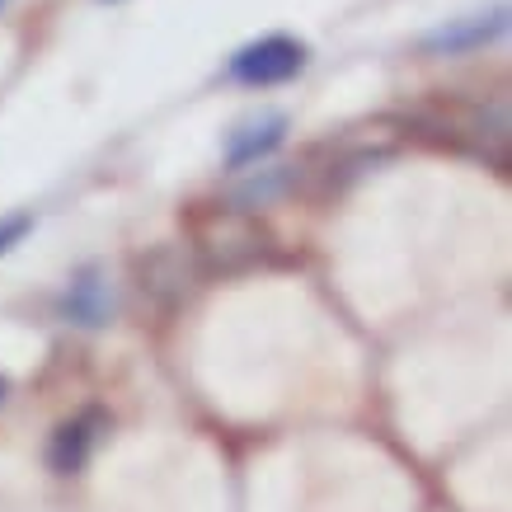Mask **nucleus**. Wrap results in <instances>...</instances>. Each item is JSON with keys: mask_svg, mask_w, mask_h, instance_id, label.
Wrapping results in <instances>:
<instances>
[{"mask_svg": "<svg viewBox=\"0 0 512 512\" xmlns=\"http://www.w3.org/2000/svg\"><path fill=\"white\" fill-rule=\"evenodd\" d=\"M282 188H287V174H282V170H264V179H249V184L235 193V202H240V207H264L268 198H278Z\"/></svg>", "mask_w": 512, "mask_h": 512, "instance_id": "8", "label": "nucleus"}, {"mask_svg": "<svg viewBox=\"0 0 512 512\" xmlns=\"http://www.w3.org/2000/svg\"><path fill=\"white\" fill-rule=\"evenodd\" d=\"M259 249H264V235H259L254 221L240 217V212L207 221V231H202V259H207L212 268H221V273L254 264V259H259Z\"/></svg>", "mask_w": 512, "mask_h": 512, "instance_id": "2", "label": "nucleus"}, {"mask_svg": "<svg viewBox=\"0 0 512 512\" xmlns=\"http://www.w3.org/2000/svg\"><path fill=\"white\" fill-rule=\"evenodd\" d=\"M66 320H76L85 329H99L113 320V287L99 268H85L71 287H66V301H62Z\"/></svg>", "mask_w": 512, "mask_h": 512, "instance_id": "4", "label": "nucleus"}, {"mask_svg": "<svg viewBox=\"0 0 512 512\" xmlns=\"http://www.w3.org/2000/svg\"><path fill=\"white\" fill-rule=\"evenodd\" d=\"M5 390H10V386H5V376H0V400H5Z\"/></svg>", "mask_w": 512, "mask_h": 512, "instance_id": "10", "label": "nucleus"}, {"mask_svg": "<svg viewBox=\"0 0 512 512\" xmlns=\"http://www.w3.org/2000/svg\"><path fill=\"white\" fill-rule=\"evenodd\" d=\"M503 29H508V15L494 10V15H484V19H466V24H451V29L433 33V38H428V52H447V57H456V52H475V47L494 43Z\"/></svg>", "mask_w": 512, "mask_h": 512, "instance_id": "7", "label": "nucleus"}, {"mask_svg": "<svg viewBox=\"0 0 512 512\" xmlns=\"http://www.w3.org/2000/svg\"><path fill=\"white\" fill-rule=\"evenodd\" d=\"M29 231H33V217H29V212H19V217H5V221H0V254H10V249H15Z\"/></svg>", "mask_w": 512, "mask_h": 512, "instance_id": "9", "label": "nucleus"}, {"mask_svg": "<svg viewBox=\"0 0 512 512\" xmlns=\"http://www.w3.org/2000/svg\"><path fill=\"white\" fill-rule=\"evenodd\" d=\"M193 282V259L179 245H160L141 259V292H151L156 301H179Z\"/></svg>", "mask_w": 512, "mask_h": 512, "instance_id": "3", "label": "nucleus"}, {"mask_svg": "<svg viewBox=\"0 0 512 512\" xmlns=\"http://www.w3.org/2000/svg\"><path fill=\"white\" fill-rule=\"evenodd\" d=\"M306 71V43H296L287 33H273V38H259V43L240 47L231 57V80L235 85H249V90H264V85H282Z\"/></svg>", "mask_w": 512, "mask_h": 512, "instance_id": "1", "label": "nucleus"}, {"mask_svg": "<svg viewBox=\"0 0 512 512\" xmlns=\"http://www.w3.org/2000/svg\"><path fill=\"white\" fill-rule=\"evenodd\" d=\"M94 428H99V414H85V419H71L52 433V447H47V466L57 475H76L85 461H90V447H94Z\"/></svg>", "mask_w": 512, "mask_h": 512, "instance_id": "5", "label": "nucleus"}, {"mask_svg": "<svg viewBox=\"0 0 512 512\" xmlns=\"http://www.w3.org/2000/svg\"><path fill=\"white\" fill-rule=\"evenodd\" d=\"M5 5H10V0H0V10H5Z\"/></svg>", "mask_w": 512, "mask_h": 512, "instance_id": "11", "label": "nucleus"}, {"mask_svg": "<svg viewBox=\"0 0 512 512\" xmlns=\"http://www.w3.org/2000/svg\"><path fill=\"white\" fill-rule=\"evenodd\" d=\"M282 132H287V118H278V113H268L264 123H249L240 127L231 137V146H226V165L231 170H245V165H259V160L273 151L282 141Z\"/></svg>", "mask_w": 512, "mask_h": 512, "instance_id": "6", "label": "nucleus"}]
</instances>
